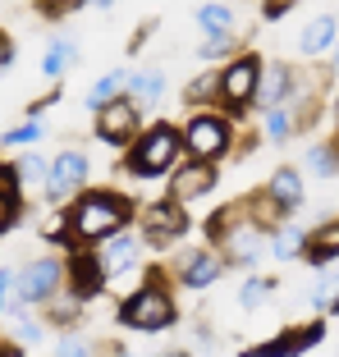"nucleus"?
<instances>
[{
    "label": "nucleus",
    "mask_w": 339,
    "mask_h": 357,
    "mask_svg": "<svg viewBox=\"0 0 339 357\" xmlns=\"http://www.w3.org/2000/svg\"><path fill=\"white\" fill-rule=\"evenodd\" d=\"M262 298H266V280H253V284L243 289V307H257Z\"/></svg>",
    "instance_id": "nucleus-30"
},
{
    "label": "nucleus",
    "mask_w": 339,
    "mask_h": 357,
    "mask_svg": "<svg viewBox=\"0 0 339 357\" xmlns=\"http://www.w3.org/2000/svg\"><path fill=\"white\" fill-rule=\"evenodd\" d=\"M266 192H271V202H276L280 211H294L298 202H303V178H298V169H276Z\"/></svg>",
    "instance_id": "nucleus-10"
},
{
    "label": "nucleus",
    "mask_w": 339,
    "mask_h": 357,
    "mask_svg": "<svg viewBox=\"0 0 339 357\" xmlns=\"http://www.w3.org/2000/svg\"><path fill=\"white\" fill-rule=\"evenodd\" d=\"M330 42H335V19H330V14H321V19H312L308 28H303V37H298V46H303V55H317V51H326Z\"/></svg>",
    "instance_id": "nucleus-14"
},
{
    "label": "nucleus",
    "mask_w": 339,
    "mask_h": 357,
    "mask_svg": "<svg viewBox=\"0 0 339 357\" xmlns=\"http://www.w3.org/2000/svg\"><path fill=\"white\" fill-rule=\"evenodd\" d=\"M257 248H262V243H257V234H253V229L229 234V257H234V261H253Z\"/></svg>",
    "instance_id": "nucleus-24"
},
{
    "label": "nucleus",
    "mask_w": 339,
    "mask_h": 357,
    "mask_svg": "<svg viewBox=\"0 0 339 357\" xmlns=\"http://www.w3.org/2000/svg\"><path fill=\"white\" fill-rule=\"evenodd\" d=\"M317 339H321V326H312V330H294V335H280V339H271V344L253 348V353H276V357H285V353H303V348L317 344Z\"/></svg>",
    "instance_id": "nucleus-15"
},
{
    "label": "nucleus",
    "mask_w": 339,
    "mask_h": 357,
    "mask_svg": "<svg viewBox=\"0 0 339 357\" xmlns=\"http://www.w3.org/2000/svg\"><path fill=\"white\" fill-rule=\"evenodd\" d=\"M179 133L170 124H156V128H147V137L138 142V151L128 156V169L138 178H156V174H165L170 165H174V156H179Z\"/></svg>",
    "instance_id": "nucleus-2"
},
{
    "label": "nucleus",
    "mask_w": 339,
    "mask_h": 357,
    "mask_svg": "<svg viewBox=\"0 0 339 357\" xmlns=\"http://www.w3.org/2000/svg\"><path fill=\"white\" fill-rule=\"evenodd\" d=\"M124 78H128L124 69H115V74H106L101 83L92 87V92H87V105H92V110H101L106 101H115V96H119V87H124Z\"/></svg>",
    "instance_id": "nucleus-22"
},
{
    "label": "nucleus",
    "mask_w": 339,
    "mask_h": 357,
    "mask_svg": "<svg viewBox=\"0 0 339 357\" xmlns=\"http://www.w3.org/2000/svg\"><path fill=\"white\" fill-rule=\"evenodd\" d=\"M298 248H303V234H298V229H285L276 238V257H280V261H285V257H298Z\"/></svg>",
    "instance_id": "nucleus-25"
},
{
    "label": "nucleus",
    "mask_w": 339,
    "mask_h": 357,
    "mask_svg": "<svg viewBox=\"0 0 339 357\" xmlns=\"http://www.w3.org/2000/svg\"><path fill=\"white\" fill-rule=\"evenodd\" d=\"M60 266L55 261H32L19 275V303H51V294L60 289Z\"/></svg>",
    "instance_id": "nucleus-7"
},
{
    "label": "nucleus",
    "mask_w": 339,
    "mask_h": 357,
    "mask_svg": "<svg viewBox=\"0 0 339 357\" xmlns=\"http://www.w3.org/2000/svg\"><path fill=\"white\" fill-rule=\"evenodd\" d=\"M257 78H262V64L253 60V55H243V60L234 64L229 74L220 78V92H225V101L229 105H243V101H253L257 96Z\"/></svg>",
    "instance_id": "nucleus-8"
},
{
    "label": "nucleus",
    "mask_w": 339,
    "mask_h": 357,
    "mask_svg": "<svg viewBox=\"0 0 339 357\" xmlns=\"http://www.w3.org/2000/svg\"><path fill=\"white\" fill-rule=\"evenodd\" d=\"M197 23H202V32H234V14L225 5H202Z\"/></svg>",
    "instance_id": "nucleus-23"
},
{
    "label": "nucleus",
    "mask_w": 339,
    "mask_h": 357,
    "mask_svg": "<svg viewBox=\"0 0 339 357\" xmlns=\"http://www.w3.org/2000/svg\"><path fill=\"white\" fill-rule=\"evenodd\" d=\"M335 69H339V55H335Z\"/></svg>",
    "instance_id": "nucleus-37"
},
{
    "label": "nucleus",
    "mask_w": 339,
    "mask_h": 357,
    "mask_svg": "<svg viewBox=\"0 0 339 357\" xmlns=\"http://www.w3.org/2000/svg\"><path fill=\"white\" fill-rule=\"evenodd\" d=\"M87 169H92V160H87L83 151H64V156H55L51 169H46V197L60 202V197H69L74 188H83Z\"/></svg>",
    "instance_id": "nucleus-5"
},
{
    "label": "nucleus",
    "mask_w": 339,
    "mask_h": 357,
    "mask_svg": "<svg viewBox=\"0 0 339 357\" xmlns=\"http://www.w3.org/2000/svg\"><path fill=\"white\" fill-rule=\"evenodd\" d=\"M124 87L138 96V101H156V96L165 92V78H160L156 69H147V74H128V78H124Z\"/></svg>",
    "instance_id": "nucleus-20"
},
{
    "label": "nucleus",
    "mask_w": 339,
    "mask_h": 357,
    "mask_svg": "<svg viewBox=\"0 0 339 357\" xmlns=\"http://www.w3.org/2000/svg\"><path fill=\"white\" fill-rule=\"evenodd\" d=\"M257 96H262V105H266V110L285 101V96H289V69H285V64H271V74H266V83L257 78Z\"/></svg>",
    "instance_id": "nucleus-16"
},
{
    "label": "nucleus",
    "mask_w": 339,
    "mask_h": 357,
    "mask_svg": "<svg viewBox=\"0 0 339 357\" xmlns=\"http://www.w3.org/2000/svg\"><path fill=\"white\" fill-rule=\"evenodd\" d=\"M133 124H138V110L128 101H106L96 110V128H101L106 142H128V137H133Z\"/></svg>",
    "instance_id": "nucleus-9"
},
{
    "label": "nucleus",
    "mask_w": 339,
    "mask_h": 357,
    "mask_svg": "<svg viewBox=\"0 0 339 357\" xmlns=\"http://www.w3.org/2000/svg\"><path fill=\"white\" fill-rule=\"evenodd\" d=\"M216 87V78H202V83H193V96H206Z\"/></svg>",
    "instance_id": "nucleus-32"
},
{
    "label": "nucleus",
    "mask_w": 339,
    "mask_h": 357,
    "mask_svg": "<svg viewBox=\"0 0 339 357\" xmlns=\"http://www.w3.org/2000/svg\"><path fill=\"white\" fill-rule=\"evenodd\" d=\"M330 257H339V220H335V225H326V229H317V238L308 243V261L326 266Z\"/></svg>",
    "instance_id": "nucleus-17"
},
{
    "label": "nucleus",
    "mask_w": 339,
    "mask_h": 357,
    "mask_svg": "<svg viewBox=\"0 0 339 357\" xmlns=\"http://www.w3.org/2000/svg\"><path fill=\"white\" fill-rule=\"evenodd\" d=\"M92 5H110V0H92Z\"/></svg>",
    "instance_id": "nucleus-36"
},
{
    "label": "nucleus",
    "mask_w": 339,
    "mask_h": 357,
    "mask_svg": "<svg viewBox=\"0 0 339 357\" xmlns=\"http://www.w3.org/2000/svg\"><path fill=\"white\" fill-rule=\"evenodd\" d=\"M216 275H220V261H216V257H193V261L183 266V284H188V289H206Z\"/></svg>",
    "instance_id": "nucleus-18"
},
{
    "label": "nucleus",
    "mask_w": 339,
    "mask_h": 357,
    "mask_svg": "<svg viewBox=\"0 0 339 357\" xmlns=\"http://www.w3.org/2000/svg\"><path fill=\"white\" fill-rule=\"evenodd\" d=\"M266 133L276 137V142H280V137H289V115H285V110H280V105H276V110H271V115H266Z\"/></svg>",
    "instance_id": "nucleus-26"
},
{
    "label": "nucleus",
    "mask_w": 339,
    "mask_h": 357,
    "mask_svg": "<svg viewBox=\"0 0 339 357\" xmlns=\"http://www.w3.org/2000/svg\"><path fill=\"white\" fill-rule=\"evenodd\" d=\"M37 133H42L37 124H23V128H14V133L5 137V142H10V147H14V142H37Z\"/></svg>",
    "instance_id": "nucleus-31"
},
{
    "label": "nucleus",
    "mask_w": 339,
    "mask_h": 357,
    "mask_svg": "<svg viewBox=\"0 0 339 357\" xmlns=\"http://www.w3.org/2000/svg\"><path fill=\"white\" fill-rule=\"evenodd\" d=\"M119 321L133 326V330H165L174 321V303H170L165 289H138V294L119 307Z\"/></svg>",
    "instance_id": "nucleus-3"
},
{
    "label": "nucleus",
    "mask_w": 339,
    "mask_h": 357,
    "mask_svg": "<svg viewBox=\"0 0 339 357\" xmlns=\"http://www.w3.org/2000/svg\"><path fill=\"white\" fill-rule=\"evenodd\" d=\"M312 174H335V156H330L326 147L312 151Z\"/></svg>",
    "instance_id": "nucleus-28"
},
{
    "label": "nucleus",
    "mask_w": 339,
    "mask_h": 357,
    "mask_svg": "<svg viewBox=\"0 0 339 357\" xmlns=\"http://www.w3.org/2000/svg\"><path fill=\"white\" fill-rule=\"evenodd\" d=\"M179 142L197 160H216V156H225V147H229V124H225V119H216V115H197Z\"/></svg>",
    "instance_id": "nucleus-4"
},
{
    "label": "nucleus",
    "mask_w": 339,
    "mask_h": 357,
    "mask_svg": "<svg viewBox=\"0 0 339 357\" xmlns=\"http://www.w3.org/2000/svg\"><path fill=\"white\" fill-rule=\"evenodd\" d=\"M19 178H46V160H37V156L19 160Z\"/></svg>",
    "instance_id": "nucleus-29"
},
{
    "label": "nucleus",
    "mask_w": 339,
    "mask_h": 357,
    "mask_svg": "<svg viewBox=\"0 0 339 357\" xmlns=\"http://www.w3.org/2000/svg\"><path fill=\"white\" fill-rule=\"evenodd\" d=\"M19 220V174L10 165L0 169V234Z\"/></svg>",
    "instance_id": "nucleus-12"
},
{
    "label": "nucleus",
    "mask_w": 339,
    "mask_h": 357,
    "mask_svg": "<svg viewBox=\"0 0 339 357\" xmlns=\"http://www.w3.org/2000/svg\"><path fill=\"white\" fill-rule=\"evenodd\" d=\"M10 55H14V51H10V42H5V37H0V69H5V64H10Z\"/></svg>",
    "instance_id": "nucleus-34"
},
{
    "label": "nucleus",
    "mask_w": 339,
    "mask_h": 357,
    "mask_svg": "<svg viewBox=\"0 0 339 357\" xmlns=\"http://www.w3.org/2000/svg\"><path fill=\"white\" fill-rule=\"evenodd\" d=\"M335 312H339V298H335Z\"/></svg>",
    "instance_id": "nucleus-38"
},
{
    "label": "nucleus",
    "mask_w": 339,
    "mask_h": 357,
    "mask_svg": "<svg viewBox=\"0 0 339 357\" xmlns=\"http://www.w3.org/2000/svg\"><path fill=\"white\" fill-rule=\"evenodd\" d=\"M142 229H147V238L156 243V248H165V243H174L183 229H188V215H183L179 197L174 202H156V206H147V215H142Z\"/></svg>",
    "instance_id": "nucleus-6"
},
{
    "label": "nucleus",
    "mask_w": 339,
    "mask_h": 357,
    "mask_svg": "<svg viewBox=\"0 0 339 357\" xmlns=\"http://www.w3.org/2000/svg\"><path fill=\"white\" fill-rule=\"evenodd\" d=\"M5 284H10V275L0 271V312H5Z\"/></svg>",
    "instance_id": "nucleus-35"
},
{
    "label": "nucleus",
    "mask_w": 339,
    "mask_h": 357,
    "mask_svg": "<svg viewBox=\"0 0 339 357\" xmlns=\"http://www.w3.org/2000/svg\"><path fill=\"white\" fill-rule=\"evenodd\" d=\"M78 0H51V14H64V10H74Z\"/></svg>",
    "instance_id": "nucleus-33"
},
{
    "label": "nucleus",
    "mask_w": 339,
    "mask_h": 357,
    "mask_svg": "<svg viewBox=\"0 0 339 357\" xmlns=\"http://www.w3.org/2000/svg\"><path fill=\"white\" fill-rule=\"evenodd\" d=\"M335 298H339V280H321L317 294H312V303H317V307H330Z\"/></svg>",
    "instance_id": "nucleus-27"
},
{
    "label": "nucleus",
    "mask_w": 339,
    "mask_h": 357,
    "mask_svg": "<svg viewBox=\"0 0 339 357\" xmlns=\"http://www.w3.org/2000/svg\"><path fill=\"white\" fill-rule=\"evenodd\" d=\"M138 261V238H110V248H106V271H124V266H133Z\"/></svg>",
    "instance_id": "nucleus-21"
},
{
    "label": "nucleus",
    "mask_w": 339,
    "mask_h": 357,
    "mask_svg": "<svg viewBox=\"0 0 339 357\" xmlns=\"http://www.w3.org/2000/svg\"><path fill=\"white\" fill-rule=\"evenodd\" d=\"M64 220H69V234H74V238L96 243V238H110L115 229H124L128 202L115 197V192H87V197L78 202V206L69 211Z\"/></svg>",
    "instance_id": "nucleus-1"
},
{
    "label": "nucleus",
    "mask_w": 339,
    "mask_h": 357,
    "mask_svg": "<svg viewBox=\"0 0 339 357\" xmlns=\"http://www.w3.org/2000/svg\"><path fill=\"white\" fill-rule=\"evenodd\" d=\"M106 284V266L96 257H74V294L78 298H96Z\"/></svg>",
    "instance_id": "nucleus-11"
},
{
    "label": "nucleus",
    "mask_w": 339,
    "mask_h": 357,
    "mask_svg": "<svg viewBox=\"0 0 339 357\" xmlns=\"http://www.w3.org/2000/svg\"><path fill=\"white\" fill-rule=\"evenodd\" d=\"M69 64H74V42H69V37H60V42H51V51H46L42 74H46V78H60Z\"/></svg>",
    "instance_id": "nucleus-19"
},
{
    "label": "nucleus",
    "mask_w": 339,
    "mask_h": 357,
    "mask_svg": "<svg viewBox=\"0 0 339 357\" xmlns=\"http://www.w3.org/2000/svg\"><path fill=\"white\" fill-rule=\"evenodd\" d=\"M211 183H216V169L211 165H188L179 178H174V197H179V202L183 197H197V192H206Z\"/></svg>",
    "instance_id": "nucleus-13"
}]
</instances>
